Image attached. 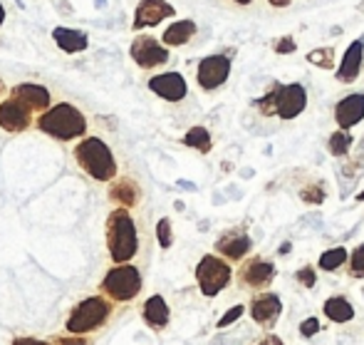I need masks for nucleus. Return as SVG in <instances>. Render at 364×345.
<instances>
[{
	"label": "nucleus",
	"instance_id": "a19ab883",
	"mask_svg": "<svg viewBox=\"0 0 364 345\" xmlns=\"http://www.w3.org/2000/svg\"><path fill=\"white\" fill-rule=\"evenodd\" d=\"M233 3H238V5H250L253 0H233Z\"/></svg>",
	"mask_w": 364,
	"mask_h": 345
},
{
	"label": "nucleus",
	"instance_id": "a878e982",
	"mask_svg": "<svg viewBox=\"0 0 364 345\" xmlns=\"http://www.w3.org/2000/svg\"><path fill=\"white\" fill-rule=\"evenodd\" d=\"M352 149V135L350 130H337L335 135L330 137V152L335 157H347V152Z\"/></svg>",
	"mask_w": 364,
	"mask_h": 345
},
{
	"label": "nucleus",
	"instance_id": "c85d7f7f",
	"mask_svg": "<svg viewBox=\"0 0 364 345\" xmlns=\"http://www.w3.org/2000/svg\"><path fill=\"white\" fill-rule=\"evenodd\" d=\"M300 197L307 204H322L325 202V189H322V184H310V187L302 189Z\"/></svg>",
	"mask_w": 364,
	"mask_h": 345
},
{
	"label": "nucleus",
	"instance_id": "9d476101",
	"mask_svg": "<svg viewBox=\"0 0 364 345\" xmlns=\"http://www.w3.org/2000/svg\"><path fill=\"white\" fill-rule=\"evenodd\" d=\"M35 112L30 107H25L23 102H18L15 97L0 102V130L8 135H20L33 125Z\"/></svg>",
	"mask_w": 364,
	"mask_h": 345
},
{
	"label": "nucleus",
	"instance_id": "9b49d317",
	"mask_svg": "<svg viewBox=\"0 0 364 345\" xmlns=\"http://www.w3.org/2000/svg\"><path fill=\"white\" fill-rule=\"evenodd\" d=\"M149 90L166 102H181L188 95V85L181 72H161L149 80Z\"/></svg>",
	"mask_w": 364,
	"mask_h": 345
},
{
	"label": "nucleus",
	"instance_id": "c9c22d12",
	"mask_svg": "<svg viewBox=\"0 0 364 345\" xmlns=\"http://www.w3.org/2000/svg\"><path fill=\"white\" fill-rule=\"evenodd\" d=\"M50 341H53L55 345H90V343H87V341H82L80 336H75V333H73V336H68V338H65V336L50 338Z\"/></svg>",
	"mask_w": 364,
	"mask_h": 345
},
{
	"label": "nucleus",
	"instance_id": "dca6fc26",
	"mask_svg": "<svg viewBox=\"0 0 364 345\" xmlns=\"http://www.w3.org/2000/svg\"><path fill=\"white\" fill-rule=\"evenodd\" d=\"M362 120H364V95L362 92L347 95L345 100L337 102L335 122L340 125V130H352V127L360 125Z\"/></svg>",
	"mask_w": 364,
	"mask_h": 345
},
{
	"label": "nucleus",
	"instance_id": "a211bd4d",
	"mask_svg": "<svg viewBox=\"0 0 364 345\" xmlns=\"http://www.w3.org/2000/svg\"><path fill=\"white\" fill-rule=\"evenodd\" d=\"M109 199L117 204H122L124 209H132L139 204L141 199V189L134 179L129 177H122V179H112L109 184Z\"/></svg>",
	"mask_w": 364,
	"mask_h": 345
},
{
	"label": "nucleus",
	"instance_id": "37998d69",
	"mask_svg": "<svg viewBox=\"0 0 364 345\" xmlns=\"http://www.w3.org/2000/svg\"><path fill=\"white\" fill-rule=\"evenodd\" d=\"M0 95H3V85H0Z\"/></svg>",
	"mask_w": 364,
	"mask_h": 345
},
{
	"label": "nucleus",
	"instance_id": "f257e3e1",
	"mask_svg": "<svg viewBox=\"0 0 364 345\" xmlns=\"http://www.w3.org/2000/svg\"><path fill=\"white\" fill-rule=\"evenodd\" d=\"M107 249L114 264H127L139 251V234L129 209H114L107 219Z\"/></svg>",
	"mask_w": 364,
	"mask_h": 345
},
{
	"label": "nucleus",
	"instance_id": "4be33fe9",
	"mask_svg": "<svg viewBox=\"0 0 364 345\" xmlns=\"http://www.w3.org/2000/svg\"><path fill=\"white\" fill-rule=\"evenodd\" d=\"M196 35V23L193 20H178V23H171L166 30H164V45L166 48H181L188 40Z\"/></svg>",
	"mask_w": 364,
	"mask_h": 345
},
{
	"label": "nucleus",
	"instance_id": "cd10ccee",
	"mask_svg": "<svg viewBox=\"0 0 364 345\" xmlns=\"http://www.w3.org/2000/svg\"><path fill=\"white\" fill-rule=\"evenodd\" d=\"M156 239L161 249H168V246L173 244V231H171V221L168 219H161L156 224Z\"/></svg>",
	"mask_w": 364,
	"mask_h": 345
},
{
	"label": "nucleus",
	"instance_id": "2eb2a0df",
	"mask_svg": "<svg viewBox=\"0 0 364 345\" xmlns=\"http://www.w3.org/2000/svg\"><path fill=\"white\" fill-rule=\"evenodd\" d=\"M10 97H15L18 102H23V105L30 107L33 112H45L48 107H53L50 105V102H53L50 92L45 90L43 85H38V82H23V85H15L13 90H10Z\"/></svg>",
	"mask_w": 364,
	"mask_h": 345
},
{
	"label": "nucleus",
	"instance_id": "20e7f679",
	"mask_svg": "<svg viewBox=\"0 0 364 345\" xmlns=\"http://www.w3.org/2000/svg\"><path fill=\"white\" fill-rule=\"evenodd\" d=\"M112 311H114V301H109L105 293L102 296H87L73 308L65 328H68V333H75V336H87V333L105 328Z\"/></svg>",
	"mask_w": 364,
	"mask_h": 345
},
{
	"label": "nucleus",
	"instance_id": "473e14b6",
	"mask_svg": "<svg viewBox=\"0 0 364 345\" xmlns=\"http://www.w3.org/2000/svg\"><path fill=\"white\" fill-rule=\"evenodd\" d=\"M297 281H300L305 288H315L317 276H315V271H312L310 266H305V269H300V271H297Z\"/></svg>",
	"mask_w": 364,
	"mask_h": 345
},
{
	"label": "nucleus",
	"instance_id": "6e6552de",
	"mask_svg": "<svg viewBox=\"0 0 364 345\" xmlns=\"http://www.w3.org/2000/svg\"><path fill=\"white\" fill-rule=\"evenodd\" d=\"M307 107V90L302 85H275V115L295 120Z\"/></svg>",
	"mask_w": 364,
	"mask_h": 345
},
{
	"label": "nucleus",
	"instance_id": "e433bc0d",
	"mask_svg": "<svg viewBox=\"0 0 364 345\" xmlns=\"http://www.w3.org/2000/svg\"><path fill=\"white\" fill-rule=\"evenodd\" d=\"M10 345H55L53 341H40V338H15Z\"/></svg>",
	"mask_w": 364,
	"mask_h": 345
},
{
	"label": "nucleus",
	"instance_id": "2f4dec72",
	"mask_svg": "<svg viewBox=\"0 0 364 345\" xmlns=\"http://www.w3.org/2000/svg\"><path fill=\"white\" fill-rule=\"evenodd\" d=\"M243 313H245V308H243V306H233L228 313H225L223 318H220V321L216 323V326H218V328H228V326H233V323L238 321V318L243 316Z\"/></svg>",
	"mask_w": 364,
	"mask_h": 345
},
{
	"label": "nucleus",
	"instance_id": "c756f323",
	"mask_svg": "<svg viewBox=\"0 0 364 345\" xmlns=\"http://www.w3.org/2000/svg\"><path fill=\"white\" fill-rule=\"evenodd\" d=\"M350 274L352 276H364V244L357 246L350 254Z\"/></svg>",
	"mask_w": 364,
	"mask_h": 345
},
{
	"label": "nucleus",
	"instance_id": "f03ea898",
	"mask_svg": "<svg viewBox=\"0 0 364 345\" xmlns=\"http://www.w3.org/2000/svg\"><path fill=\"white\" fill-rule=\"evenodd\" d=\"M38 130L45 135L63 139V142H73V139L85 137L87 132V120L75 105L70 102H58V105L48 107L43 115L38 117Z\"/></svg>",
	"mask_w": 364,
	"mask_h": 345
},
{
	"label": "nucleus",
	"instance_id": "412c9836",
	"mask_svg": "<svg viewBox=\"0 0 364 345\" xmlns=\"http://www.w3.org/2000/svg\"><path fill=\"white\" fill-rule=\"evenodd\" d=\"M141 316H144L146 326L151 328V331H164V328L168 326L171 311H168V303L164 301V296H151L144 303V308H141Z\"/></svg>",
	"mask_w": 364,
	"mask_h": 345
},
{
	"label": "nucleus",
	"instance_id": "f3484780",
	"mask_svg": "<svg viewBox=\"0 0 364 345\" xmlns=\"http://www.w3.org/2000/svg\"><path fill=\"white\" fill-rule=\"evenodd\" d=\"M362 63H364V40H355V43L347 48L345 58H342L340 68H337V72H335L337 80H340L342 85L355 82L362 72Z\"/></svg>",
	"mask_w": 364,
	"mask_h": 345
},
{
	"label": "nucleus",
	"instance_id": "aec40b11",
	"mask_svg": "<svg viewBox=\"0 0 364 345\" xmlns=\"http://www.w3.org/2000/svg\"><path fill=\"white\" fill-rule=\"evenodd\" d=\"M53 40L58 43V48L63 50V53H85L87 48H90V38H87V33H82V30H73V28H55L53 30Z\"/></svg>",
	"mask_w": 364,
	"mask_h": 345
},
{
	"label": "nucleus",
	"instance_id": "f8f14e48",
	"mask_svg": "<svg viewBox=\"0 0 364 345\" xmlns=\"http://www.w3.org/2000/svg\"><path fill=\"white\" fill-rule=\"evenodd\" d=\"M173 15H176V10H173V5L166 3V0H141L134 13V30L156 28L161 20L173 18Z\"/></svg>",
	"mask_w": 364,
	"mask_h": 345
},
{
	"label": "nucleus",
	"instance_id": "7c9ffc66",
	"mask_svg": "<svg viewBox=\"0 0 364 345\" xmlns=\"http://www.w3.org/2000/svg\"><path fill=\"white\" fill-rule=\"evenodd\" d=\"M255 105H258V110L263 112L265 117H273L275 115V87L265 97H260V100L255 102Z\"/></svg>",
	"mask_w": 364,
	"mask_h": 345
},
{
	"label": "nucleus",
	"instance_id": "7ed1b4c3",
	"mask_svg": "<svg viewBox=\"0 0 364 345\" xmlns=\"http://www.w3.org/2000/svg\"><path fill=\"white\" fill-rule=\"evenodd\" d=\"M75 162L95 182H112L117 177V159L105 139L85 137L75 147Z\"/></svg>",
	"mask_w": 364,
	"mask_h": 345
},
{
	"label": "nucleus",
	"instance_id": "72a5a7b5",
	"mask_svg": "<svg viewBox=\"0 0 364 345\" xmlns=\"http://www.w3.org/2000/svg\"><path fill=\"white\" fill-rule=\"evenodd\" d=\"M317 331H320V321H317V318H307V321H302L300 333H302L305 338H312Z\"/></svg>",
	"mask_w": 364,
	"mask_h": 345
},
{
	"label": "nucleus",
	"instance_id": "5701e85b",
	"mask_svg": "<svg viewBox=\"0 0 364 345\" xmlns=\"http://www.w3.org/2000/svg\"><path fill=\"white\" fill-rule=\"evenodd\" d=\"M325 316L332 323H347L355 318V308H352V303L345 296H332L325 301Z\"/></svg>",
	"mask_w": 364,
	"mask_h": 345
},
{
	"label": "nucleus",
	"instance_id": "bb28decb",
	"mask_svg": "<svg viewBox=\"0 0 364 345\" xmlns=\"http://www.w3.org/2000/svg\"><path fill=\"white\" fill-rule=\"evenodd\" d=\"M307 63L317 65V68H332L335 65V48H320L307 53Z\"/></svg>",
	"mask_w": 364,
	"mask_h": 345
},
{
	"label": "nucleus",
	"instance_id": "b1692460",
	"mask_svg": "<svg viewBox=\"0 0 364 345\" xmlns=\"http://www.w3.org/2000/svg\"><path fill=\"white\" fill-rule=\"evenodd\" d=\"M183 144L191 149H198L201 154H208L213 149V139H211V132L206 127H191L183 137Z\"/></svg>",
	"mask_w": 364,
	"mask_h": 345
},
{
	"label": "nucleus",
	"instance_id": "0eeeda50",
	"mask_svg": "<svg viewBox=\"0 0 364 345\" xmlns=\"http://www.w3.org/2000/svg\"><path fill=\"white\" fill-rule=\"evenodd\" d=\"M129 55L141 70H154L168 63V48L164 43H159L156 38H151V35H139V38H134V43H132V48H129Z\"/></svg>",
	"mask_w": 364,
	"mask_h": 345
},
{
	"label": "nucleus",
	"instance_id": "4468645a",
	"mask_svg": "<svg viewBox=\"0 0 364 345\" xmlns=\"http://www.w3.org/2000/svg\"><path fill=\"white\" fill-rule=\"evenodd\" d=\"M280 313H283V301H280L275 293H263V296H255L250 303V316L258 326L273 328L278 323Z\"/></svg>",
	"mask_w": 364,
	"mask_h": 345
},
{
	"label": "nucleus",
	"instance_id": "423d86ee",
	"mask_svg": "<svg viewBox=\"0 0 364 345\" xmlns=\"http://www.w3.org/2000/svg\"><path fill=\"white\" fill-rule=\"evenodd\" d=\"M230 276H233L230 266L225 264L223 259L213 256V254L203 256V259L198 261V266H196L198 288H201V293H203V296H208V298L218 296V293L230 283Z\"/></svg>",
	"mask_w": 364,
	"mask_h": 345
},
{
	"label": "nucleus",
	"instance_id": "1a4fd4ad",
	"mask_svg": "<svg viewBox=\"0 0 364 345\" xmlns=\"http://www.w3.org/2000/svg\"><path fill=\"white\" fill-rule=\"evenodd\" d=\"M230 75V60L225 55H208L198 63V72H196V80L198 87L206 92H213L228 80Z\"/></svg>",
	"mask_w": 364,
	"mask_h": 345
},
{
	"label": "nucleus",
	"instance_id": "f704fd0d",
	"mask_svg": "<svg viewBox=\"0 0 364 345\" xmlns=\"http://www.w3.org/2000/svg\"><path fill=\"white\" fill-rule=\"evenodd\" d=\"M295 48H297V45H295V40H292L290 35H288V38H280L278 43H275V53H280V55L295 53Z\"/></svg>",
	"mask_w": 364,
	"mask_h": 345
},
{
	"label": "nucleus",
	"instance_id": "393cba45",
	"mask_svg": "<svg viewBox=\"0 0 364 345\" xmlns=\"http://www.w3.org/2000/svg\"><path fill=\"white\" fill-rule=\"evenodd\" d=\"M345 261H350V254H347L345 246H337V249L325 251V254L320 256V261H317V266H320L322 271H337Z\"/></svg>",
	"mask_w": 364,
	"mask_h": 345
},
{
	"label": "nucleus",
	"instance_id": "4c0bfd02",
	"mask_svg": "<svg viewBox=\"0 0 364 345\" xmlns=\"http://www.w3.org/2000/svg\"><path fill=\"white\" fill-rule=\"evenodd\" d=\"M260 345H283V341L280 338H275V336H268V338H263V343Z\"/></svg>",
	"mask_w": 364,
	"mask_h": 345
},
{
	"label": "nucleus",
	"instance_id": "39448f33",
	"mask_svg": "<svg viewBox=\"0 0 364 345\" xmlns=\"http://www.w3.org/2000/svg\"><path fill=\"white\" fill-rule=\"evenodd\" d=\"M141 271L132 264H114L102 281V293L114 303H129L141 293Z\"/></svg>",
	"mask_w": 364,
	"mask_h": 345
},
{
	"label": "nucleus",
	"instance_id": "58836bf2",
	"mask_svg": "<svg viewBox=\"0 0 364 345\" xmlns=\"http://www.w3.org/2000/svg\"><path fill=\"white\" fill-rule=\"evenodd\" d=\"M273 8H288V5L292 3V0H268Z\"/></svg>",
	"mask_w": 364,
	"mask_h": 345
},
{
	"label": "nucleus",
	"instance_id": "6ab92c4d",
	"mask_svg": "<svg viewBox=\"0 0 364 345\" xmlns=\"http://www.w3.org/2000/svg\"><path fill=\"white\" fill-rule=\"evenodd\" d=\"M250 249H253V241L245 234H228V236H220L216 241V251L223 259L230 261H240Z\"/></svg>",
	"mask_w": 364,
	"mask_h": 345
},
{
	"label": "nucleus",
	"instance_id": "79ce46f5",
	"mask_svg": "<svg viewBox=\"0 0 364 345\" xmlns=\"http://www.w3.org/2000/svg\"><path fill=\"white\" fill-rule=\"evenodd\" d=\"M357 202H364V192H360V194H357Z\"/></svg>",
	"mask_w": 364,
	"mask_h": 345
},
{
	"label": "nucleus",
	"instance_id": "ea45409f",
	"mask_svg": "<svg viewBox=\"0 0 364 345\" xmlns=\"http://www.w3.org/2000/svg\"><path fill=\"white\" fill-rule=\"evenodd\" d=\"M3 20H5V8L0 5V25H3Z\"/></svg>",
	"mask_w": 364,
	"mask_h": 345
},
{
	"label": "nucleus",
	"instance_id": "ddd939ff",
	"mask_svg": "<svg viewBox=\"0 0 364 345\" xmlns=\"http://www.w3.org/2000/svg\"><path fill=\"white\" fill-rule=\"evenodd\" d=\"M238 278H240V283H245L248 288H265V286H270V281L275 278V266L270 264V261L255 256V259L243 261V266H240V271H238Z\"/></svg>",
	"mask_w": 364,
	"mask_h": 345
}]
</instances>
